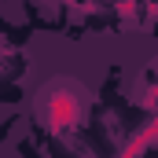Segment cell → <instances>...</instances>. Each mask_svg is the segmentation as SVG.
Here are the masks:
<instances>
[{
  "mask_svg": "<svg viewBox=\"0 0 158 158\" xmlns=\"http://www.w3.org/2000/svg\"><path fill=\"white\" fill-rule=\"evenodd\" d=\"M66 4H74V0H66Z\"/></svg>",
  "mask_w": 158,
  "mask_h": 158,
  "instance_id": "3",
  "label": "cell"
},
{
  "mask_svg": "<svg viewBox=\"0 0 158 158\" xmlns=\"http://www.w3.org/2000/svg\"><path fill=\"white\" fill-rule=\"evenodd\" d=\"M37 118L48 132L66 136L85 121V92L74 81H52L37 96Z\"/></svg>",
  "mask_w": 158,
  "mask_h": 158,
  "instance_id": "1",
  "label": "cell"
},
{
  "mask_svg": "<svg viewBox=\"0 0 158 158\" xmlns=\"http://www.w3.org/2000/svg\"><path fill=\"white\" fill-rule=\"evenodd\" d=\"M155 140H158V125H155V118H151L140 132H136V136H132V140H129V143H125V151H121V155H125V158H136V155H143Z\"/></svg>",
  "mask_w": 158,
  "mask_h": 158,
  "instance_id": "2",
  "label": "cell"
}]
</instances>
